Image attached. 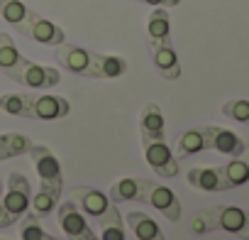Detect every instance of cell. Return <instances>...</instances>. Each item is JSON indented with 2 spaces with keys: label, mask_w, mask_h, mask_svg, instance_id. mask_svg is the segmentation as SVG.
<instances>
[{
  "label": "cell",
  "mask_w": 249,
  "mask_h": 240,
  "mask_svg": "<svg viewBox=\"0 0 249 240\" xmlns=\"http://www.w3.org/2000/svg\"><path fill=\"white\" fill-rule=\"evenodd\" d=\"M0 71L8 79L18 81L20 86H27L35 91L54 88L61 81V74L54 66H44V64L25 59L8 32H0Z\"/></svg>",
  "instance_id": "1"
},
{
  "label": "cell",
  "mask_w": 249,
  "mask_h": 240,
  "mask_svg": "<svg viewBox=\"0 0 249 240\" xmlns=\"http://www.w3.org/2000/svg\"><path fill=\"white\" fill-rule=\"evenodd\" d=\"M0 18L8 25H13L20 35H25L44 47H59L66 42V32L56 22L35 13L22 0H0Z\"/></svg>",
  "instance_id": "2"
},
{
  "label": "cell",
  "mask_w": 249,
  "mask_h": 240,
  "mask_svg": "<svg viewBox=\"0 0 249 240\" xmlns=\"http://www.w3.org/2000/svg\"><path fill=\"white\" fill-rule=\"evenodd\" d=\"M0 110L30 120H59L71 113V103L54 93H3Z\"/></svg>",
  "instance_id": "3"
},
{
  "label": "cell",
  "mask_w": 249,
  "mask_h": 240,
  "mask_svg": "<svg viewBox=\"0 0 249 240\" xmlns=\"http://www.w3.org/2000/svg\"><path fill=\"white\" fill-rule=\"evenodd\" d=\"M191 230L196 235H203L210 230H225L242 240H249V213L239 206H213L193 216Z\"/></svg>",
  "instance_id": "4"
},
{
  "label": "cell",
  "mask_w": 249,
  "mask_h": 240,
  "mask_svg": "<svg viewBox=\"0 0 249 240\" xmlns=\"http://www.w3.org/2000/svg\"><path fill=\"white\" fill-rule=\"evenodd\" d=\"M32 157V164L39 174V181H42V189H47L49 194H54L56 199L61 196L64 191V174H61V164L59 160L54 157V152L47 147V145H32V150L27 152Z\"/></svg>",
  "instance_id": "5"
},
{
  "label": "cell",
  "mask_w": 249,
  "mask_h": 240,
  "mask_svg": "<svg viewBox=\"0 0 249 240\" xmlns=\"http://www.w3.org/2000/svg\"><path fill=\"white\" fill-rule=\"evenodd\" d=\"M142 147L147 164L161 177V179H176L178 177V162L171 147L166 145V138H154V135H142Z\"/></svg>",
  "instance_id": "6"
},
{
  "label": "cell",
  "mask_w": 249,
  "mask_h": 240,
  "mask_svg": "<svg viewBox=\"0 0 249 240\" xmlns=\"http://www.w3.org/2000/svg\"><path fill=\"white\" fill-rule=\"evenodd\" d=\"M30 201H32V186H30L27 177L20 174V172H10L8 191H3V196H0V208L18 223L27 213Z\"/></svg>",
  "instance_id": "7"
},
{
  "label": "cell",
  "mask_w": 249,
  "mask_h": 240,
  "mask_svg": "<svg viewBox=\"0 0 249 240\" xmlns=\"http://www.w3.org/2000/svg\"><path fill=\"white\" fill-rule=\"evenodd\" d=\"M71 201L78 206V211L83 216H90V218H103L107 211H112L117 203H112L107 199V194L98 191V189H90V186H73L71 189Z\"/></svg>",
  "instance_id": "8"
},
{
  "label": "cell",
  "mask_w": 249,
  "mask_h": 240,
  "mask_svg": "<svg viewBox=\"0 0 249 240\" xmlns=\"http://www.w3.org/2000/svg\"><path fill=\"white\" fill-rule=\"evenodd\" d=\"M54 57H56V61H59L64 69H69L71 74H81V76L93 79V52L64 42V44L54 47Z\"/></svg>",
  "instance_id": "9"
},
{
  "label": "cell",
  "mask_w": 249,
  "mask_h": 240,
  "mask_svg": "<svg viewBox=\"0 0 249 240\" xmlns=\"http://www.w3.org/2000/svg\"><path fill=\"white\" fill-rule=\"evenodd\" d=\"M154 181L149 179H142V177H127V179H120L115 181L110 189H107V199L112 203H124V201H140V203H147V194H149V186Z\"/></svg>",
  "instance_id": "10"
},
{
  "label": "cell",
  "mask_w": 249,
  "mask_h": 240,
  "mask_svg": "<svg viewBox=\"0 0 249 240\" xmlns=\"http://www.w3.org/2000/svg\"><path fill=\"white\" fill-rule=\"evenodd\" d=\"M149 47H152L154 66L161 74V79L176 81L181 76V61H178V54H176L171 40H166V42H149Z\"/></svg>",
  "instance_id": "11"
},
{
  "label": "cell",
  "mask_w": 249,
  "mask_h": 240,
  "mask_svg": "<svg viewBox=\"0 0 249 240\" xmlns=\"http://www.w3.org/2000/svg\"><path fill=\"white\" fill-rule=\"evenodd\" d=\"M188 184L198 191L205 194H217V191H232L222 167H196L188 172Z\"/></svg>",
  "instance_id": "12"
},
{
  "label": "cell",
  "mask_w": 249,
  "mask_h": 240,
  "mask_svg": "<svg viewBox=\"0 0 249 240\" xmlns=\"http://www.w3.org/2000/svg\"><path fill=\"white\" fill-rule=\"evenodd\" d=\"M205 133H208V150H215L220 155H227V157H237L244 152V142L237 133L227 130V128H220V125H205Z\"/></svg>",
  "instance_id": "13"
},
{
  "label": "cell",
  "mask_w": 249,
  "mask_h": 240,
  "mask_svg": "<svg viewBox=\"0 0 249 240\" xmlns=\"http://www.w3.org/2000/svg\"><path fill=\"white\" fill-rule=\"evenodd\" d=\"M147 203L154 206L171 223H178L181 220V201H178V196L171 189L159 186V184H152L149 186V194H147Z\"/></svg>",
  "instance_id": "14"
},
{
  "label": "cell",
  "mask_w": 249,
  "mask_h": 240,
  "mask_svg": "<svg viewBox=\"0 0 249 240\" xmlns=\"http://www.w3.org/2000/svg\"><path fill=\"white\" fill-rule=\"evenodd\" d=\"M59 225L61 230L66 233V238H83V235H90V225L86 223V216L78 211V206L73 201H66L59 206Z\"/></svg>",
  "instance_id": "15"
},
{
  "label": "cell",
  "mask_w": 249,
  "mask_h": 240,
  "mask_svg": "<svg viewBox=\"0 0 249 240\" xmlns=\"http://www.w3.org/2000/svg\"><path fill=\"white\" fill-rule=\"evenodd\" d=\"M127 69H130L127 59L93 52V79H120L127 74Z\"/></svg>",
  "instance_id": "16"
},
{
  "label": "cell",
  "mask_w": 249,
  "mask_h": 240,
  "mask_svg": "<svg viewBox=\"0 0 249 240\" xmlns=\"http://www.w3.org/2000/svg\"><path fill=\"white\" fill-rule=\"evenodd\" d=\"M205 150H208V133H205V125H203V128L186 130L176 140L174 155H176V160H183V157H191V155H198V152H205Z\"/></svg>",
  "instance_id": "17"
},
{
  "label": "cell",
  "mask_w": 249,
  "mask_h": 240,
  "mask_svg": "<svg viewBox=\"0 0 249 240\" xmlns=\"http://www.w3.org/2000/svg\"><path fill=\"white\" fill-rule=\"evenodd\" d=\"M127 225L132 228L137 240H166L161 228H159V223L152 216L142 213V211H130L127 213Z\"/></svg>",
  "instance_id": "18"
},
{
  "label": "cell",
  "mask_w": 249,
  "mask_h": 240,
  "mask_svg": "<svg viewBox=\"0 0 249 240\" xmlns=\"http://www.w3.org/2000/svg\"><path fill=\"white\" fill-rule=\"evenodd\" d=\"M164 113L157 103H147L140 113V133L142 135H154V138H166L164 133Z\"/></svg>",
  "instance_id": "19"
},
{
  "label": "cell",
  "mask_w": 249,
  "mask_h": 240,
  "mask_svg": "<svg viewBox=\"0 0 249 240\" xmlns=\"http://www.w3.org/2000/svg\"><path fill=\"white\" fill-rule=\"evenodd\" d=\"M32 140L27 135H20V133H3L0 135V162L5 160H13V157H20V155H27L32 150Z\"/></svg>",
  "instance_id": "20"
},
{
  "label": "cell",
  "mask_w": 249,
  "mask_h": 240,
  "mask_svg": "<svg viewBox=\"0 0 249 240\" xmlns=\"http://www.w3.org/2000/svg\"><path fill=\"white\" fill-rule=\"evenodd\" d=\"M222 172H225V179H227L230 189H237V186L247 184V181H249V147H244L242 155L232 157V160L222 167Z\"/></svg>",
  "instance_id": "21"
},
{
  "label": "cell",
  "mask_w": 249,
  "mask_h": 240,
  "mask_svg": "<svg viewBox=\"0 0 249 240\" xmlns=\"http://www.w3.org/2000/svg\"><path fill=\"white\" fill-rule=\"evenodd\" d=\"M147 32L149 42H166L171 40V18L166 8H154L149 20H147Z\"/></svg>",
  "instance_id": "22"
},
{
  "label": "cell",
  "mask_w": 249,
  "mask_h": 240,
  "mask_svg": "<svg viewBox=\"0 0 249 240\" xmlns=\"http://www.w3.org/2000/svg\"><path fill=\"white\" fill-rule=\"evenodd\" d=\"M98 225H100V240H124V228L117 206L107 211L103 218H98Z\"/></svg>",
  "instance_id": "23"
},
{
  "label": "cell",
  "mask_w": 249,
  "mask_h": 240,
  "mask_svg": "<svg viewBox=\"0 0 249 240\" xmlns=\"http://www.w3.org/2000/svg\"><path fill=\"white\" fill-rule=\"evenodd\" d=\"M20 240H59V238L49 235L39 225V218L35 213H25L20 218Z\"/></svg>",
  "instance_id": "24"
},
{
  "label": "cell",
  "mask_w": 249,
  "mask_h": 240,
  "mask_svg": "<svg viewBox=\"0 0 249 240\" xmlns=\"http://www.w3.org/2000/svg\"><path fill=\"white\" fill-rule=\"evenodd\" d=\"M56 196L54 194H49L47 189H37V194L32 196V201H30V206H32V213L37 216V218H47L54 208H56Z\"/></svg>",
  "instance_id": "25"
},
{
  "label": "cell",
  "mask_w": 249,
  "mask_h": 240,
  "mask_svg": "<svg viewBox=\"0 0 249 240\" xmlns=\"http://www.w3.org/2000/svg\"><path fill=\"white\" fill-rule=\"evenodd\" d=\"M222 115L237 120L242 125H249V100L247 98H234V100H227L222 105Z\"/></svg>",
  "instance_id": "26"
},
{
  "label": "cell",
  "mask_w": 249,
  "mask_h": 240,
  "mask_svg": "<svg viewBox=\"0 0 249 240\" xmlns=\"http://www.w3.org/2000/svg\"><path fill=\"white\" fill-rule=\"evenodd\" d=\"M140 3H147L152 8H176L181 5V0H140Z\"/></svg>",
  "instance_id": "27"
},
{
  "label": "cell",
  "mask_w": 249,
  "mask_h": 240,
  "mask_svg": "<svg viewBox=\"0 0 249 240\" xmlns=\"http://www.w3.org/2000/svg\"><path fill=\"white\" fill-rule=\"evenodd\" d=\"M13 223H15V220H13V218H10V216L3 211V208H0V228H8V225H13Z\"/></svg>",
  "instance_id": "28"
},
{
  "label": "cell",
  "mask_w": 249,
  "mask_h": 240,
  "mask_svg": "<svg viewBox=\"0 0 249 240\" xmlns=\"http://www.w3.org/2000/svg\"><path fill=\"white\" fill-rule=\"evenodd\" d=\"M69 240H100V238H95V233H90V235H83V238H69Z\"/></svg>",
  "instance_id": "29"
},
{
  "label": "cell",
  "mask_w": 249,
  "mask_h": 240,
  "mask_svg": "<svg viewBox=\"0 0 249 240\" xmlns=\"http://www.w3.org/2000/svg\"><path fill=\"white\" fill-rule=\"evenodd\" d=\"M0 196H3V181H0Z\"/></svg>",
  "instance_id": "30"
},
{
  "label": "cell",
  "mask_w": 249,
  "mask_h": 240,
  "mask_svg": "<svg viewBox=\"0 0 249 240\" xmlns=\"http://www.w3.org/2000/svg\"><path fill=\"white\" fill-rule=\"evenodd\" d=\"M0 240H8V238H0Z\"/></svg>",
  "instance_id": "31"
}]
</instances>
